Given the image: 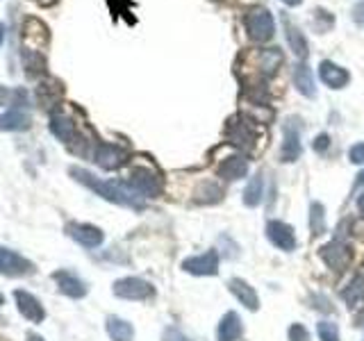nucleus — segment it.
<instances>
[{
    "label": "nucleus",
    "instance_id": "35",
    "mask_svg": "<svg viewBox=\"0 0 364 341\" xmlns=\"http://www.w3.org/2000/svg\"><path fill=\"white\" fill-rule=\"evenodd\" d=\"M328 144H330V139H328V134H318L312 146H314L316 153H323V151L328 148Z\"/></svg>",
    "mask_w": 364,
    "mask_h": 341
},
{
    "label": "nucleus",
    "instance_id": "26",
    "mask_svg": "<svg viewBox=\"0 0 364 341\" xmlns=\"http://www.w3.org/2000/svg\"><path fill=\"white\" fill-rule=\"evenodd\" d=\"M262 191H264V180H262V175H255V178L248 182V187H246V191H244V202H246L248 207L260 205Z\"/></svg>",
    "mask_w": 364,
    "mask_h": 341
},
{
    "label": "nucleus",
    "instance_id": "11",
    "mask_svg": "<svg viewBox=\"0 0 364 341\" xmlns=\"http://www.w3.org/2000/svg\"><path fill=\"white\" fill-rule=\"evenodd\" d=\"M182 269L194 275H214L218 271V255L214 251H207L203 255L189 257L182 262Z\"/></svg>",
    "mask_w": 364,
    "mask_h": 341
},
{
    "label": "nucleus",
    "instance_id": "12",
    "mask_svg": "<svg viewBox=\"0 0 364 341\" xmlns=\"http://www.w3.org/2000/svg\"><path fill=\"white\" fill-rule=\"evenodd\" d=\"M14 300H16V307L18 312L27 319V321H32V323H41L43 316H46V312L41 307V302L36 300L32 293H27V291H21V289H16L14 291Z\"/></svg>",
    "mask_w": 364,
    "mask_h": 341
},
{
    "label": "nucleus",
    "instance_id": "6",
    "mask_svg": "<svg viewBox=\"0 0 364 341\" xmlns=\"http://www.w3.org/2000/svg\"><path fill=\"white\" fill-rule=\"evenodd\" d=\"M227 139L244 151H253L258 137H255V130L248 121H244V118H230V123H227Z\"/></svg>",
    "mask_w": 364,
    "mask_h": 341
},
{
    "label": "nucleus",
    "instance_id": "9",
    "mask_svg": "<svg viewBox=\"0 0 364 341\" xmlns=\"http://www.w3.org/2000/svg\"><path fill=\"white\" fill-rule=\"evenodd\" d=\"M66 235L85 248H96L103 244V232H100L96 225H89V223H69Z\"/></svg>",
    "mask_w": 364,
    "mask_h": 341
},
{
    "label": "nucleus",
    "instance_id": "15",
    "mask_svg": "<svg viewBox=\"0 0 364 341\" xmlns=\"http://www.w3.org/2000/svg\"><path fill=\"white\" fill-rule=\"evenodd\" d=\"M32 123V118L23 109H9V112L0 114V130L3 132H23Z\"/></svg>",
    "mask_w": 364,
    "mask_h": 341
},
{
    "label": "nucleus",
    "instance_id": "36",
    "mask_svg": "<svg viewBox=\"0 0 364 341\" xmlns=\"http://www.w3.org/2000/svg\"><path fill=\"white\" fill-rule=\"evenodd\" d=\"M0 273H5V275H12V271H9V266L3 262V260H0Z\"/></svg>",
    "mask_w": 364,
    "mask_h": 341
},
{
    "label": "nucleus",
    "instance_id": "20",
    "mask_svg": "<svg viewBox=\"0 0 364 341\" xmlns=\"http://www.w3.org/2000/svg\"><path fill=\"white\" fill-rule=\"evenodd\" d=\"M50 132L57 137L59 141L69 144L73 137H76V121L69 116H64V114H55L50 118Z\"/></svg>",
    "mask_w": 364,
    "mask_h": 341
},
{
    "label": "nucleus",
    "instance_id": "38",
    "mask_svg": "<svg viewBox=\"0 0 364 341\" xmlns=\"http://www.w3.org/2000/svg\"><path fill=\"white\" fill-rule=\"evenodd\" d=\"M358 209H360V214L364 216V193H362V196L358 198Z\"/></svg>",
    "mask_w": 364,
    "mask_h": 341
},
{
    "label": "nucleus",
    "instance_id": "34",
    "mask_svg": "<svg viewBox=\"0 0 364 341\" xmlns=\"http://www.w3.org/2000/svg\"><path fill=\"white\" fill-rule=\"evenodd\" d=\"M353 21L358 23V25H362L364 27V0L362 3H358L353 7Z\"/></svg>",
    "mask_w": 364,
    "mask_h": 341
},
{
    "label": "nucleus",
    "instance_id": "24",
    "mask_svg": "<svg viewBox=\"0 0 364 341\" xmlns=\"http://www.w3.org/2000/svg\"><path fill=\"white\" fill-rule=\"evenodd\" d=\"M107 335L112 337V341H132L134 330L127 321L118 319V316H109L107 319Z\"/></svg>",
    "mask_w": 364,
    "mask_h": 341
},
{
    "label": "nucleus",
    "instance_id": "27",
    "mask_svg": "<svg viewBox=\"0 0 364 341\" xmlns=\"http://www.w3.org/2000/svg\"><path fill=\"white\" fill-rule=\"evenodd\" d=\"M223 196V189L218 187L216 182H205V184H200V189H198V202H205V205H212V202H218Z\"/></svg>",
    "mask_w": 364,
    "mask_h": 341
},
{
    "label": "nucleus",
    "instance_id": "3",
    "mask_svg": "<svg viewBox=\"0 0 364 341\" xmlns=\"http://www.w3.org/2000/svg\"><path fill=\"white\" fill-rule=\"evenodd\" d=\"M127 184L139 193L141 198H158L162 193V178L148 167H136L130 171Z\"/></svg>",
    "mask_w": 364,
    "mask_h": 341
},
{
    "label": "nucleus",
    "instance_id": "2",
    "mask_svg": "<svg viewBox=\"0 0 364 341\" xmlns=\"http://www.w3.org/2000/svg\"><path fill=\"white\" fill-rule=\"evenodd\" d=\"M244 27L253 41L267 43L276 34V21H273V14L267 7H251L244 16Z\"/></svg>",
    "mask_w": 364,
    "mask_h": 341
},
{
    "label": "nucleus",
    "instance_id": "16",
    "mask_svg": "<svg viewBox=\"0 0 364 341\" xmlns=\"http://www.w3.org/2000/svg\"><path fill=\"white\" fill-rule=\"evenodd\" d=\"M246 173H248V160L244 155H232V158L223 160L221 167H218V175L223 180H241Z\"/></svg>",
    "mask_w": 364,
    "mask_h": 341
},
{
    "label": "nucleus",
    "instance_id": "19",
    "mask_svg": "<svg viewBox=\"0 0 364 341\" xmlns=\"http://www.w3.org/2000/svg\"><path fill=\"white\" fill-rule=\"evenodd\" d=\"M294 85L296 89L303 94L305 98H314L316 89H314V78H312V71L305 62H300L298 67L294 69Z\"/></svg>",
    "mask_w": 364,
    "mask_h": 341
},
{
    "label": "nucleus",
    "instance_id": "17",
    "mask_svg": "<svg viewBox=\"0 0 364 341\" xmlns=\"http://www.w3.org/2000/svg\"><path fill=\"white\" fill-rule=\"evenodd\" d=\"M282 25H285V34H287L289 48L294 50V55H296V57H298L300 62H305V60H307V41H305L303 32H300L298 27L291 25L287 16L282 18Z\"/></svg>",
    "mask_w": 364,
    "mask_h": 341
},
{
    "label": "nucleus",
    "instance_id": "5",
    "mask_svg": "<svg viewBox=\"0 0 364 341\" xmlns=\"http://www.w3.org/2000/svg\"><path fill=\"white\" fill-rule=\"evenodd\" d=\"M94 162L98 164L100 169L105 171H114L121 169L123 164L127 162V153L123 148H118L114 144H98L94 151Z\"/></svg>",
    "mask_w": 364,
    "mask_h": 341
},
{
    "label": "nucleus",
    "instance_id": "1",
    "mask_svg": "<svg viewBox=\"0 0 364 341\" xmlns=\"http://www.w3.org/2000/svg\"><path fill=\"white\" fill-rule=\"evenodd\" d=\"M69 173L80 184H85V187L96 191L98 196H103L109 202H116V205H123V207H130V209L144 207V198L130 187V184H123V182H116V180H98L96 175H91L85 169H71Z\"/></svg>",
    "mask_w": 364,
    "mask_h": 341
},
{
    "label": "nucleus",
    "instance_id": "13",
    "mask_svg": "<svg viewBox=\"0 0 364 341\" xmlns=\"http://www.w3.org/2000/svg\"><path fill=\"white\" fill-rule=\"evenodd\" d=\"M267 235L271 239L273 246H278L280 251H294L296 248V237H294V230H291L287 223H282V221H271L267 225Z\"/></svg>",
    "mask_w": 364,
    "mask_h": 341
},
{
    "label": "nucleus",
    "instance_id": "18",
    "mask_svg": "<svg viewBox=\"0 0 364 341\" xmlns=\"http://www.w3.org/2000/svg\"><path fill=\"white\" fill-rule=\"evenodd\" d=\"M23 69H25V76L27 78H41L43 73H46V60H43V55L39 50H34V48H23Z\"/></svg>",
    "mask_w": 364,
    "mask_h": 341
},
{
    "label": "nucleus",
    "instance_id": "7",
    "mask_svg": "<svg viewBox=\"0 0 364 341\" xmlns=\"http://www.w3.org/2000/svg\"><path fill=\"white\" fill-rule=\"evenodd\" d=\"M300 158V132L294 123V118L282 125V146H280V160L282 162H296Z\"/></svg>",
    "mask_w": 364,
    "mask_h": 341
},
{
    "label": "nucleus",
    "instance_id": "21",
    "mask_svg": "<svg viewBox=\"0 0 364 341\" xmlns=\"http://www.w3.org/2000/svg\"><path fill=\"white\" fill-rule=\"evenodd\" d=\"M241 335V321L234 312H227L218 323V341H237Z\"/></svg>",
    "mask_w": 364,
    "mask_h": 341
},
{
    "label": "nucleus",
    "instance_id": "40",
    "mask_svg": "<svg viewBox=\"0 0 364 341\" xmlns=\"http://www.w3.org/2000/svg\"><path fill=\"white\" fill-rule=\"evenodd\" d=\"M27 341H46V339L39 337V335H34V333H30V335H27Z\"/></svg>",
    "mask_w": 364,
    "mask_h": 341
},
{
    "label": "nucleus",
    "instance_id": "29",
    "mask_svg": "<svg viewBox=\"0 0 364 341\" xmlns=\"http://www.w3.org/2000/svg\"><path fill=\"white\" fill-rule=\"evenodd\" d=\"M309 228H312L314 235H323L326 232V214H323L321 202H314V205H312V214H309Z\"/></svg>",
    "mask_w": 364,
    "mask_h": 341
},
{
    "label": "nucleus",
    "instance_id": "41",
    "mask_svg": "<svg viewBox=\"0 0 364 341\" xmlns=\"http://www.w3.org/2000/svg\"><path fill=\"white\" fill-rule=\"evenodd\" d=\"M3 302H5V296H3V293H0V305H3Z\"/></svg>",
    "mask_w": 364,
    "mask_h": 341
},
{
    "label": "nucleus",
    "instance_id": "37",
    "mask_svg": "<svg viewBox=\"0 0 364 341\" xmlns=\"http://www.w3.org/2000/svg\"><path fill=\"white\" fill-rule=\"evenodd\" d=\"M282 3H285L287 7H298L300 3H303V0H282Z\"/></svg>",
    "mask_w": 364,
    "mask_h": 341
},
{
    "label": "nucleus",
    "instance_id": "28",
    "mask_svg": "<svg viewBox=\"0 0 364 341\" xmlns=\"http://www.w3.org/2000/svg\"><path fill=\"white\" fill-rule=\"evenodd\" d=\"M21 105L25 107L27 105V96H25V91L23 89H7V87H0V105Z\"/></svg>",
    "mask_w": 364,
    "mask_h": 341
},
{
    "label": "nucleus",
    "instance_id": "8",
    "mask_svg": "<svg viewBox=\"0 0 364 341\" xmlns=\"http://www.w3.org/2000/svg\"><path fill=\"white\" fill-rule=\"evenodd\" d=\"M318 78H321L323 85H328L330 89H344L351 82V73L342 69L340 64L323 60L321 64H318Z\"/></svg>",
    "mask_w": 364,
    "mask_h": 341
},
{
    "label": "nucleus",
    "instance_id": "22",
    "mask_svg": "<svg viewBox=\"0 0 364 341\" xmlns=\"http://www.w3.org/2000/svg\"><path fill=\"white\" fill-rule=\"evenodd\" d=\"M0 260H3L9 271H12V275H27L32 271V264L25 260V257H21L18 253L9 251V248H0Z\"/></svg>",
    "mask_w": 364,
    "mask_h": 341
},
{
    "label": "nucleus",
    "instance_id": "23",
    "mask_svg": "<svg viewBox=\"0 0 364 341\" xmlns=\"http://www.w3.org/2000/svg\"><path fill=\"white\" fill-rule=\"evenodd\" d=\"M230 289H232L234 296L241 300V305H246L248 309H258V305H260L258 293H255V289L248 287V284H246L244 280H239V278L230 280Z\"/></svg>",
    "mask_w": 364,
    "mask_h": 341
},
{
    "label": "nucleus",
    "instance_id": "14",
    "mask_svg": "<svg viewBox=\"0 0 364 341\" xmlns=\"http://www.w3.org/2000/svg\"><path fill=\"white\" fill-rule=\"evenodd\" d=\"M55 284L59 287V291L69 298H82L87 296V287L78 275H73L71 271H55L52 273Z\"/></svg>",
    "mask_w": 364,
    "mask_h": 341
},
{
    "label": "nucleus",
    "instance_id": "31",
    "mask_svg": "<svg viewBox=\"0 0 364 341\" xmlns=\"http://www.w3.org/2000/svg\"><path fill=\"white\" fill-rule=\"evenodd\" d=\"M289 341H309V333L300 323H296L289 328Z\"/></svg>",
    "mask_w": 364,
    "mask_h": 341
},
{
    "label": "nucleus",
    "instance_id": "4",
    "mask_svg": "<svg viewBox=\"0 0 364 341\" xmlns=\"http://www.w3.org/2000/svg\"><path fill=\"white\" fill-rule=\"evenodd\" d=\"M114 293L125 300H146L153 296L155 289L150 282H146L141 278H121L114 282Z\"/></svg>",
    "mask_w": 364,
    "mask_h": 341
},
{
    "label": "nucleus",
    "instance_id": "25",
    "mask_svg": "<svg viewBox=\"0 0 364 341\" xmlns=\"http://www.w3.org/2000/svg\"><path fill=\"white\" fill-rule=\"evenodd\" d=\"M342 298L349 302V307L358 305L360 300H364V273L355 275L353 282L349 284V289L342 291Z\"/></svg>",
    "mask_w": 364,
    "mask_h": 341
},
{
    "label": "nucleus",
    "instance_id": "33",
    "mask_svg": "<svg viewBox=\"0 0 364 341\" xmlns=\"http://www.w3.org/2000/svg\"><path fill=\"white\" fill-rule=\"evenodd\" d=\"M164 341H189V337H185L178 328H169L164 330Z\"/></svg>",
    "mask_w": 364,
    "mask_h": 341
},
{
    "label": "nucleus",
    "instance_id": "32",
    "mask_svg": "<svg viewBox=\"0 0 364 341\" xmlns=\"http://www.w3.org/2000/svg\"><path fill=\"white\" fill-rule=\"evenodd\" d=\"M349 160L353 164H364V141L358 144V146H353V148L349 151Z\"/></svg>",
    "mask_w": 364,
    "mask_h": 341
},
{
    "label": "nucleus",
    "instance_id": "30",
    "mask_svg": "<svg viewBox=\"0 0 364 341\" xmlns=\"http://www.w3.org/2000/svg\"><path fill=\"white\" fill-rule=\"evenodd\" d=\"M316 333L321 337V341H340V333H337V326L330 321H321L316 326Z\"/></svg>",
    "mask_w": 364,
    "mask_h": 341
},
{
    "label": "nucleus",
    "instance_id": "10",
    "mask_svg": "<svg viewBox=\"0 0 364 341\" xmlns=\"http://www.w3.org/2000/svg\"><path fill=\"white\" fill-rule=\"evenodd\" d=\"M321 255H323V260L328 262V266L335 269V271H344L351 262V248L346 246L342 239H335L332 244L323 246Z\"/></svg>",
    "mask_w": 364,
    "mask_h": 341
},
{
    "label": "nucleus",
    "instance_id": "39",
    "mask_svg": "<svg viewBox=\"0 0 364 341\" xmlns=\"http://www.w3.org/2000/svg\"><path fill=\"white\" fill-rule=\"evenodd\" d=\"M3 43H5V25L0 23V48H3Z\"/></svg>",
    "mask_w": 364,
    "mask_h": 341
}]
</instances>
